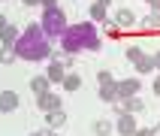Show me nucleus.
Returning <instances> with one entry per match:
<instances>
[{
  "instance_id": "423d86ee",
  "label": "nucleus",
  "mask_w": 160,
  "mask_h": 136,
  "mask_svg": "<svg viewBox=\"0 0 160 136\" xmlns=\"http://www.w3.org/2000/svg\"><path fill=\"white\" fill-rule=\"evenodd\" d=\"M45 76H48V82H52V85H61V82H63V76H67V67H63L61 58H52V61H48V70H45Z\"/></svg>"
},
{
  "instance_id": "1a4fd4ad",
  "label": "nucleus",
  "mask_w": 160,
  "mask_h": 136,
  "mask_svg": "<svg viewBox=\"0 0 160 136\" xmlns=\"http://www.w3.org/2000/svg\"><path fill=\"white\" fill-rule=\"evenodd\" d=\"M100 100H103V103H112V106H118V103H121V94H118V82L100 85Z\"/></svg>"
},
{
  "instance_id": "412c9836",
  "label": "nucleus",
  "mask_w": 160,
  "mask_h": 136,
  "mask_svg": "<svg viewBox=\"0 0 160 136\" xmlns=\"http://www.w3.org/2000/svg\"><path fill=\"white\" fill-rule=\"evenodd\" d=\"M97 82H100V85H109V82H115L112 70H100V73H97Z\"/></svg>"
},
{
  "instance_id": "6ab92c4d",
  "label": "nucleus",
  "mask_w": 160,
  "mask_h": 136,
  "mask_svg": "<svg viewBox=\"0 0 160 136\" xmlns=\"http://www.w3.org/2000/svg\"><path fill=\"white\" fill-rule=\"evenodd\" d=\"M12 61H18L15 52H12V45H0V63H12Z\"/></svg>"
},
{
  "instance_id": "f257e3e1",
  "label": "nucleus",
  "mask_w": 160,
  "mask_h": 136,
  "mask_svg": "<svg viewBox=\"0 0 160 136\" xmlns=\"http://www.w3.org/2000/svg\"><path fill=\"white\" fill-rule=\"evenodd\" d=\"M12 52H15V58H21V61H52V39L42 33L39 21H33V24H27L24 30L18 33Z\"/></svg>"
},
{
  "instance_id": "c85d7f7f",
  "label": "nucleus",
  "mask_w": 160,
  "mask_h": 136,
  "mask_svg": "<svg viewBox=\"0 0 160 136\" xmlns=\"http://www.w3.org/2000/svg\"><path fill=\"white\" fill-rule=\"evenodd\" d=\"M9 21H6V15H3V12H0V30H3V27H6Z\"/></svg>"
},
{
  "instance_id": "f8f14e48",
  "label": "nucleus",
  "mask_w": 160,
  "mask_h": 136,
  "mask_svg": "<svg viewBox=\"0 0 160 136\" xmlns=\"http://www.w3.org/2000/svg\"><path fill=\"white\" fill-rule=\"evenodd\" d=\"M45 121H48V130H58V127H63V124H67V112H63V109L45 112Z\"/></svg>"
},
{
  "instance_id": "0eeeda50",
  "label": "nucleus",
  "mask_w": 160,
  "mask_h": 136,
  "mask_svg": "<svg viewBox=\"0 0 160 136\" xmlns=\"http://www.w3.org/2000/svg\"><path fill=\"white\" fill-rule=\"evenodd\" d=\"M36 106L42 109V112H54V109H61V97H58V94H52V91L36 94Z\"/></svg>"
},
{
  "instance_id": "f3484780",
  "label": "nucleus",
  "mask_w": 160,
  "mask_h": 136,
  "mask_svg": "<svg viewBox=\"0 0 160 136\" xmlns=\"http://www.w3.org/2000/svg\"><path fill=\"white\" fill-rule=\"evenodd\" d=\"M133 67H136V73H154V70H157V67H154V58H148V54H142Z\"/></svg>"
},
{
  "instance_id": "bb28decb",
  "label": "nucleus",
  "mask_w": 160,
  "mask_h": 136,
  "mask_svg": "<svg viewBox=\"0 0 160 136\" xmlns=\"http://www.w3.org/2000/svg\"><path fill=\"white\" fill-rule=\"evenodd\" d=\"M30 136H52V130H36V133H30Z\"/></svg>"
},
{
  "instance_id": "ddd939ff",
  "label": "nucleus",
  "mask_w": 160,
  "mask_h": 136,
  "mask_svg": "<svg viewBox=\"0 0 160 136\" xmlns=\"http://www.w3.org/2000/svg\"><path fill=\"white\" fill-rule=\"evenodd\" d=\"M112 21L121 27H133L136 24V15H133V9H118L115 15H112Z\"/></svg>"
},
{
  "instance_id": "4468645a",
  "label": "nucleus",
  "mask_w": 160,
  "mask_h": 136,
  "mask_svg": "<svg viewBox=\"0 0 160 136\" xmlns=\"http://www.w3.org/2000/svg\"><path fill=\"white\" fill-rule=\"evenodd\" d=\"M30 91H33V94H45V91H52V82H48V76H33V79H30Z\"/></svg>"
},
{
  "instance_id": "39448f33",
  "label": "nucleus",
  "mask_w": 160,
  "mask_h": 136,
  "mask_svg": "<svg viewBox=\"0 0 160 136\" xmlns=\"http://www.w3.org/2000/svg\"><path fill=\"white\" fill-rule=\"evenodd\" d=\"M109 3H112V0H94V3H91V21H94V24H115V21L109 18Z\"/></svg>"
},
{
  "instance_id": "4be33fe9",
  "label": "nucleus",
  "mask_w": 160,
  "mask_h": 136,
  "mask_svg": "<svg viewBox=\"0 0 160 136\" xmlns=\"http://www.w3.org/2000/svg\"><path fill=\"white\" fill-rule=\"evenodd\" d=\"M145 24H160V12H151V15H148V18H145Z\"/></svg>"
},
{
  "instance_id": "b1692460",
  "label": "nucleus",
  "mask_w": 160,
  "mask_h": 136,
  "mask_svg": "<svg viewBox=\"0 0 160 136\" xmlns=\"http://www.w3.org/2000/svg\"><path fill=\"white\" fill-rule=\"evenodd\" d=\"M133 136H157V130H136Z\"/></svg>"
},
{
  "instance_id": "cd10ccee",
  "label": "nucleus",
  "mask_w": 160,
  "mask_h": 136,
  "mask_svg": "<svg viewBox=\"0 0 160 136\" xmlns=\"http://www.w3.org/2000/svg\"><path fill=\"white\" fill-rule=\"evenodd\" d=\"M24 6H39V0H21Z\"/></svg>"
},
{
  "instance_id": "7c9ffc66",
  "label": "nucleus",
  "mask_w": 160,
  "mask_h": 136,
  "mask_svg": "<svg viewBox=\"0 0 160 136\" xmlns=\"http://www.w3.org/2000/svg\"><path fill=\"white\" fill-rule=\"evenodd\" d=\"M52 136H54V133H52Z\"/></svg>"
},
{
  "instance_id": "393cba45",
  "label": "nucleus",
  "mask_w": 160,
  "mask_h": 136,
  "mask_svg": "<svg viewBox=\"0 0 160 136\" xmlns=\"http://www.w3.org/2000/svg\"><path fill=\"white\" fill-rule=\"evenodd\" d=\"M148 6H151V12H160V0H148Z\"/></svg>"
},
{
  "instance_id": "7ed1b4c3",
  "label": "nucleus",
  "mask_w": 160,
  "mask_h": 136,
  "mask_svg": "<svg viewBox=\"0 0 160 136\" xmlns=\"http://www.w3.org/2000/svg\"><path fill=\"white\" fill-rule=\"evenodd\" d=\"M39 27H42V33L48 36V39H61V33L67 30V15H63V9L61 6H52V9H45L42 18H39Z\"/></svg>"
},
{
  "instance_id": "a878e982",
  "label": "nucleus",
  "mask_w": 160,
  "mask_h": 136,
  "mask_svg": "<svg viewBox=\"0 0 160 136\" xmlns=\"http://www.w3.org/2000/svg\"><path fill=\"white\" fill-rule=\"evenodd\" d=\"M151 88H154V94H157V97H160V76H157V79H154V85H151Z\"/></svg>"
},
{
  "instance_id": "20e7f679",
  "label": "nucleus",
  "mask_w": 160,
  "mask_h": 136,
  "mask_svg": "<svg viewBox=\"0 0 160 136\" xmlns=\"http://www.w3.org/2000/svg\"><path fill=\"white\" fill-rule=\"evenodd\" d=\"M115 130L121 136H133L139 127H136V115L133 112H124V109H118V121H115Z\"/></svg>"
},
{
  "instance_id": "9d476101",
  "label": "nucleus",
  "mask_w": 160,
  "mask_h": 136,
  "mask_svg": "<svg viewBox=\"0 0 160 136\" xmlns=\"http://www.w3.org/2000/svg\"><path fill=\"white\" fill-rule=\"evenodd\" d=\"M118 109H124V112H133V115H139V112H145V100L136 94V97H124L121 103H118Z\"/></svg>"
},
{
  "instance_id": "6e6552de",
  "label": "nucleus",
  "mask_w": 160,
  "mask_h": 136,
  "mask_svg": "<svg viewBox=\"0 0 160 136\" xmlns=\"http://www.w3.org/2000/svg\"><path fill=\"white\" fill-rule=\"evenodd\" d=\"M139 91H142V82L136 79V76H133V79H121V82H118V94H121V100H124V97H136Z\"/></svg>"
},
{
  "instance_id": "9b49d317",
  "label": "nucleus",
  "mask_w": 160,
  "mask_h": 136,
  "mask_svg": "<svg viewBox=\"0 0 160 136\" xmlns=\"http://www.w3.org/2000/svg\"><path fill=\"white\" fill-rule=\"evenodd\" d=\"M18 109V94L15 91H0V112H15Z\"/></svg>"
},
{
  "instance_id": "5701e85b",
  "label": "nucleus",
  "mask_w": 160,
  "mask_h": 136,
  "mask_svg": "<svg viewBox=\"0 0 160 136\" xmlns=\"http://www.w3.org/2000/svg\"><path fill=\"white\" fill-rule=\"evenodd\" d=\"M39 6H42V9H52V6H58V0H39Z\"/></svg>"
},
{
  "instance_id": "2eb2a0df",
  "label": "nucleus",
  "mask_w": 160,
  "mask_h": 136,
  "mask_svg": "<svg viewBox=\"0 0 160 136\" xmlns=\"http://www.w3.org/2000/svg\"><path fill=\"white\" fill-rule=\"evenodd\" d=\"M18 27H12V24H6L3 30H0V45H15V39H18Z\"/></svg>"
},
{
  "instance_id": "dca6fc26",
  "label": "nucleus",
  "mask_w": 160,
  "mask_h": 136,
  "mask_svg": "<svg viewBox=\"0 0 160 136\" xmlns=\"http://www.w3.org/2000/svg\"><path fill=\"white\" fill-rule=\"evenodd\" d=\"M61 85H63V91H79L82 88V76H79V73H67Z\"/></svg>"
},
{
  "instance_id": "c756f323",
  "label": "nucleus",
  "mask_w": 160,
  "mask_h": 136,
  "mask_svg": "<svg viewBox=\"0 0 160 136\" xmlns=\"http://www.w3.org/2000/svg\"><path fill=\"white\" fill-rule=\"evenodd\" d=\"M154 67H157V70H160V52L154 54Z\"/></svg>"
},
{
  "instance_id": "f03ea898",
  "label": "nucleus",
  "mask_w": 160,
  "mask_h": 136,
  "mask_svg": "<svg viewBox=\"0 0 160 136\" xmlns=\"http://www.w3.org/2000/svg\"><path fill=\"white\" fill-rule=\"evenodd\" d=\"M61 48L67 54L76 52H100L103 48V36L97 33L94 21H82V24H72L61 33Z\"/></svg>"
},
{
  "instance_id": "a211bd4d",
  "label": "nucleus",
  "mask_w": 160,
  "mask_h": 136,
  "mask_svg": "<svg viewBox=\"0 0 160 136\" xmlns=\"http://www.w3.org/2000/svg\"><path fill=\"white\" fill-rule=\"evenodd\" d=\"M91 130H94V133H97V136H106L109 130H112V124H109L106 118H97V121L91 124Z\"/></svg>"
},
{
  "instance_id": "aec40b11",
  "label": "nucleus",
  "mask_w": 160,
  "mask_h": 136,
  "mask_svg": "<svg viewBox=\"0 0 160 136\" xmlns=\"http://www.w3.org/2000/svg\"><path fill=\"white\" fill-rule=\"evenodd\" d=\"M124 54H127V61H130V63H136V61H139V58H142L145 52H142V48H139V45H130V48H127Z\"/></svg>"
}]
</instances>
